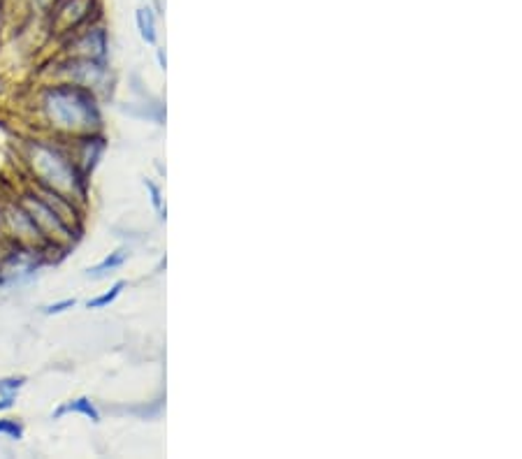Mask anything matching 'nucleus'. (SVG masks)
Here are the masks:
<instances>
[{
    "mask_svg": "<svg viewBox=\"0 0 522 459\" xmlns=\"http://www.w3.org/2000/svg\"><path fill=\"white\" fill-rule=\"evenodd\" d=\"M144 186H147V191L151 193V204H154L158 214H163V218H165V209H163V200H161V191H158V186L154 184V181H144Z\"/></svg>",
    "mask_w": 522,
    "mask_h": 459,
    "instance_id": "10",
    "label": "nucleus"
},
{
    "mask_svg": "<svg viewBox=\"0 0 522 459\" xmlns=\"http://www.w3.org/2000/svg\"><path fill=\"white\" fill-rule=\"evenodd\" d=\"M126 260H128V251L126 249H119V251H114V253L107 255L103 262H98L96 267H91L89 272H86V276H89V279H105V276H110L119 267H123V262H126Z\"/></svg>",
    "mask_w": 522,
    "mask_h": 459,
    "instance_id": "4",
    "label": "nucleus"
},
{
    "mask_svg": "<svg viewBox=\"0 0 522 459\" xmlns=\"http://www.w3.org/2000/svg\"><path fill=\"white\" fill-rule=\"evenodd\" d=\"M65 413H82V415H86V418H89L91 422H100V411H98L96 404H93L89 397L72 399V402H68L65 406L58 408L56 413H52V418L58 420V418H61V415H65Z\"/></svg>",
    "mask_w": 522,
    "mask_h": 459,
    "instance_id": "5",
    "label": "nucleus"
},
{
    "mask_svg": "<svg viewBox=\"0 0 522 459\" xmlns=\"http://www.w3.org/2000/svg\"><path fill=\"white\" fill-rule=\"evenodd\" d=\"M77 304V300H63V302H56V304H49L45 306V316H58V313L72 309V306Z\"/></svg>",
    "mask_w": 522,
    "mask_h": 459,
    "instance_id": "11",
    "label": "nucleus"
},
{
    "mask_svg": "<svg viewBox=\"0 0 522 459\" xmlns=\"http://www.w3.org/2000/svg\"><path fill=\"white\" fill-rule=\"evenodd\" d=\"M19 204L31 214V218L35 221V225H38V230L42 232V237L49 242V246H70L77 242L79 232L72 228V225L65 223L35 191L21 195Z\"/></svg>",
    "mask_w": 522,
    "mask_h": 459,
    "instance_id": "3",
    "label": "nucleus"
},
{
    "mask_svg": "<svg viewBox=\"0 0 522 459\" xmlns=\"http://www.w3.org/2000/svg\"><path fill=\"white\" fill-rule=\"evenodd\" d=\"M26 378L24 376H7L0 378V397H12L17 399V392L24 388Z\"/></svg>",
    "mask_w": 522,
    "mask_h": 459,
    "instance_id": "9",
    "label": "nucleus"
},
{
    "mask_svg": "<svg viewBox=\"0 0 522 459\" xmlns=\"http://www.w3.org/2000/svg\"><path fill=\"white\" fill-rule=\"evenodd\" d=\"M40 109L52 128L63 135L79 137L100 133L103 114H100L98 96L84 86L68 82L47 86L40 96Z\"/></svg>",
    "mask_w": 522,
    "mask_h": 459,
    "instance_id": "1",
    "label": "nucleus"
},
{
    "mask_svg": "<svg viewBox=\"0 0 522 459\" xmlns=\"http://www.w3.org/2000/svg\"><path fill=\"white\" fill-rule=\"evenodd\" d=\"M24 163L28 165V172L35 184L47 191L63 195L77 204L86 202V191H89V177L79 172V167L72 163L70 153L63 147L52 142L33 140L28 142Z\"/></svg>",
    "mask_w": 522,
    "mask_h": 459,
    "instance_id": "2",
    "label": "nucleus"
},
{
    "mask_svg": "<svg viewBox=\"0 0 522 459\" xmlns=\"http://www.w3.org/2000/svg\"><path fill=\"white\" fill-rule=\"evenodd\" d=\"M123 288H126V281H116L114 286L107 290V293L93 297V300L86 302V309H105V306H110L112 302H116V297L121 295Z\"/></svg>",
    "mask_w": 522,
    "mask_h": 459,
    "instance_id": "7",
    "label": "nucleus"
},
{
    "mask_svg": "<svg viewBox=\"0 0 522 459\" xmlns=\"http://www.w3.org/2000/svg\"><path fill=\"white\" fill-rule=\"evenodd\" d=\"M12 406H14L12 397H0V411H10Z\"/></svg>",
    "mask_w": 522,
    "mask_h": 459,
    "instance_id": "12",
    "label": "nucleus"
},
{
    "mask_svg": "<svg viewBox=\"0 0 522 459\" xmlns=\"http://www.w3.org/2000/svg\"><path fill=\"white\" fill-rule=\"evenodd\" d=\"M0 436H5V439H10V441L24 439V425H21L19 420L3 418L0 420Z\"/></svg>",
    "mask_w": 522,
    "mask_h": 459,
    "instance_id": "8",
    "label": "nucleus"
},
{
    "mask_svg": "<svg viewBox=\"0 0 522 459\" xmlns=\"http://www.w3.org/2000/svg\"><path fill=\"white\" fill-rule=\"evenodd\" d=\"M158 61H161V68L165 70V65H168V61H165V54H163V49H158Z\"/></svg>",
    "mask_w": 522,
    "mask_h": 459,
    "instance_id": "13",
    "label": "nucleus"
},
{
    "mask_svg": "<svg viewBox=\"0 0 522 459\" xmlns=\"http://www.w3.org/2000/svg\"><path fill=\"white\" fill-rule=\"evenodd\" d=\"M137 28H140V35L144 42L156 45V19L149 7H140V10H137Z\"/></svg>",
    "mask_w": 522,
    "mask_h": 459,
    "instance_id": "6",
    "label": "nucleus"
}]
</instances>
